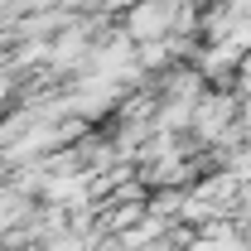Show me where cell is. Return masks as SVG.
I'll use <instances>...</instances> for the list:
<instances>
[{"label":"cell","instance_id":"6da1fadb","mask_svg":"<svg viewBox=\"0 0 251 251\" xmlns=\"http://www.w3.org/2000/svg\"><path fill=\"white\" fill-rule=\"evenodd\" d=\"M184 0H135L121 15V29L130 44H155V39H169L174 34V15H179Z\"/></svg>","mask_w":251,"mask_h":251}]
</instances>
